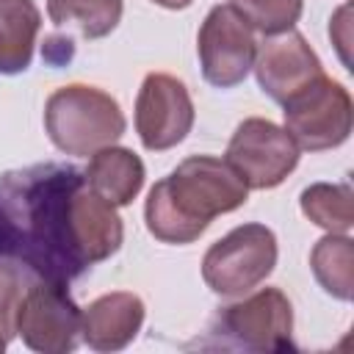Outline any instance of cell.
<instances>
[{"instance_id":"1","label":"cell","mask_w":354,"mask_h":354,"mask_svg":"<svg viewBox=\"0 0 354 354\" xmlns=\"http://www.w3.org/2000/svg\"><path fill=\"white\" fill-rule=\"evenodd\" d=\"M0 205L14 227V263L69 285L119 252L124 227L111 202L72 163H36L0 174Z\"/></svg>"},{"instance_id":"2","label":"cell","mask_w":354,"mask_h":354,"mask_svg":"<svg viewBox=\"0 0 354 354\" xmlns=\"http://www.w3.org/2000/svg\"><path fill=\"white\" fill-rule=\"evenodd\" d=\"M249 188L238 171L213 155H191L149 188L144 218L160 243H194L216 216L246 205Z\"/></svg>"},{"instance_id":"3","label":"cell","mask_w":354,"mask_h":354,"mask_svg":"<svg viewBox=\"0 0 354 354\" xmlns=\"http://www.w3.org/2000/svg\"><path fill=\"white\" fill-rule=\"evenodd\" d=\"M124 127L119 102L97 86H61L44 102V130L64 155H94L116 144Z\"/></svg>"},{"instance_id":"4","label":"cell","mask_w":354,"mask_h":354,"mask_svg":"<svg viewBox=\"0 0 354 354\" xmlns=\"http://www.w3.org/2000/svg\"><path fill=\"white\" fill-rule=\"evenodd\" d=\"M293 304L279 288H260L252 296L218 307L207 324L205 348L285 351L293 348Z\"/></svg>"},{"instance_id":"5","label":"cell","mask_w":354,"mask_h":354,"mask_svg":"<svg viewBox=\"0 0 354 354\" xmlns=\"http://www.w3.org/2000/svg\"><path fill=\"white\" fill-rule=\"evenodd\" d=\"M277 235L266 224H241L202 257V279L218 296H246L277 266Z\"/></svg>"},{"instance_id":"6","label":"cell","mask_w":354,"mask_h":354,"mask_svg":"<svg viewBox=\"0 0 354 354\" xmlns=\"http://www.w3.org/2000/svg\"><path fill=\"white\" fill-rule=\"evenodd\" d=\"M69 285L30 277L14 313V332L30 351L66 354L80 343V307L66 290Z\"/></svg>"},{"instance_id":"7","label":"cell","mask_w":354,"mask_h":354,"mask_svg":"<svg viewBox=\"0 0 354 354\" xmlns=\"http://www.w3.org/2000/svg\"><path fill=\"white\" fill-rule=\"evenodd\" d=\"M285 130L304 152H324L340 147L351 136L354 105L346 86L321 75L288 102H282Z\"/></svg>"},{"instance_id":"8","label":"cell","mask_w":354,"mask_h":354,"mask_svg":"<svg viewBox=\"0 0 354 354\" xmlns=\"http://www.w3.org/2000/svg\"><path fill=\"white\" fill-rule=\"evenodd\" d=\"M301 149L288 136L285 127L274 124L271 119H243L230 144H227V163L238 171L246 188L268 191L285 183V177L296 169Z\"/></svg>"},{"instance_id":"9","label":"cell","mask_w":354,"mask_h":354,"mask_svg":"<svg viewBox=\"0 0 354 354\" xmlns=\"http://www.w3.org/2000/svg\"><path fill=\"white\" fill-rule=\"evenodd\" d=\"M196 53L202 77L216 88H232L252 72L257 53L254 30L230 3L213 6L199 28Z\"/></svg>"},{"instance_id":"10","label":"cell","mask_w":354,"mask_h":354,"mask_svg":"<svg viewBox=\"0 0 354 354\" xmlns=\"http://www.w3.org/2000/svg\"><path fill=\"white\" fill-rule=\"evenodd\" d=\"M194 127V102L183 80L166 72L144 77L136 97V133L149 152H163L185 141Z\"/></svg>"},{"instance_id":"11","label":"cell","mask_w":354,"mask_h":354,"mask_svg":"<svg viewBox=\"0 0 354 354\" xmlns=\"http://www.w3.org/2000/svg\"><path fill=\"white\" fill-rule=\"evenodd\" d=\"M252 69L260 88L279 105L324 75L318 55L299 30H285L257 44Z\"/></svg>"},{"instance_id":"12","label":"cell","mask_w":354,"mask_h":354,"mask_svg":"<svg viewBox=\"0 0 354 354\" xmlns=\"http://www.w3.org/2000/svg\"><path fill=\"white\" fill-rule=\"evenodd\" d=\"M144 313V301L130 290L97 296L80 310V337L94 351H122L141 332Z\"/></svg>"},{"instance_id":"13","label":"cell","mask_w":354,"mask_h":354,"mask_svg":"<svg viewBox=\"0 0 354 354\" xmlns=\"http://www.w3.org/2000/svg\"><path fill=\"white\" fill-rule=\"evenodd\" d=\"M83 174H86V183L105 202H111L113 207H124L138 196L147 169H144V160L133 149L111 144L91 155Z\"/></svg>"},{"instance_id":"14","label":"cell","mask_w":354,"mask_h":354,"mask_svg":"<svg viewBox=\"0 0 354 354\" xmlns=\"http://www.w3.org/2000/svg\"><path fill=\"white\" fill-rule=\"evenodd\" d=\"M41 11L33 0H0V75H19L33 61Z\"/></svg>"},{"instance_id":"15","label":"cell","mask_w":354,"mask_h":354,"mask_svg":"<svg viewBox=\"0 0 354 354\" xmlns=\"http://www.w3.org/2000/svg\"><path fill=\"white\" fill-rule=\"evenodd\" d=\"M124 0H47V17L55 28L75 30L80 39H102L122 22Z\"/></svg>"},{"instance_id":"16","label":"cell","mask_w":354,"mask_h":354,"mask_svg":"<svg viewBox=\"0 0 354 354\" xmlns=\"http://www.w3.org/2000/svg\"><path fill=\"white\" fill-rule=\"evenodd\" d=\"M310 268L318 285L340 299L351 301L354 296V243L343 232H326L310 252Z\"/></svg>"},{"instance_id":"17","label":"cell","mask_w":354,"mask_h":354,"mask_svg":"<svg viewBox=\"0 0 354 354\" xmlns=\"http://www.w3.org/2000/svg\"><path fill=\"white\" fill-rule=\"evenodd\" d=\"M301 213L326 232L348 235L354 224V194L348 183H313L299 196Z\"/></svg>"},{"instance_id":"18","label":"cell","mask_w":354,"mask_h":354,"mask_svg":"<svg viewBox=\"0 0 354 354\" xmlns=\"http://www.w3.org/2000/svg\"><path fill=\"white\" fill-rule=\"evenodd\" d=\"M252 30H260L263 36H277L285 30H293L304 11V0H227Z\"/></svg>"},{"instance_id":"19","label":"cell","mask_w":354,"mask_h":354,"mask_svg":"<svg viewBox=\"0 0 354 354\" xmlns=\"http://www.w3.org/2000/svg\"><path fill=\"white\" fill-rule=\"evenodd\" d=\"M72 53H75V44H72L69 36H50V39L44 41V47H41L44 61L53 64V66L66 64V61L72 58Z\"/></svg>"},{"instance_id":"20","label":"cell","mask_w":354,"mask_h":354,"mask_svg":"<svg viewBox=\"0 0 354 354\" xmlns=\"http://www.w3.org/2000/svg\"><path fill=\"white\" fill-rule=\"evenodd\" d=\"M348 17H351V8L343 6V8L332 17V25H329V36H332L335 44H337L343 64H348V53H346V47H348Z\"/></svg>"},{"instance_id":"21","label":"cell","mask_w":354,"mask_h":354,"mask_svg":"<svg viewBox=\"0 0 354 354\" xmlns=\"http://www.w3.org/2000/svg\"><path fill=\"white\" fill-rule=\"evenodd\" d=\"M155 6H163V8H169V11H180V8H188L194 0H152Z\"/></svg>"},{"instance_id":"22","label":"cell","mask_w":354,"mask_h":354,"mask_svg":"<svg viewBox=\"0 0 354 354\" xmlns=\"http://www.w3.org/2000/svg\"><path fill=\"white\" fill-rule=\"evenodd\" d=\"M6 343H8V340H6V337H3V335H0V351H3V348H6Z\"/></svg>"}]
</instances>
